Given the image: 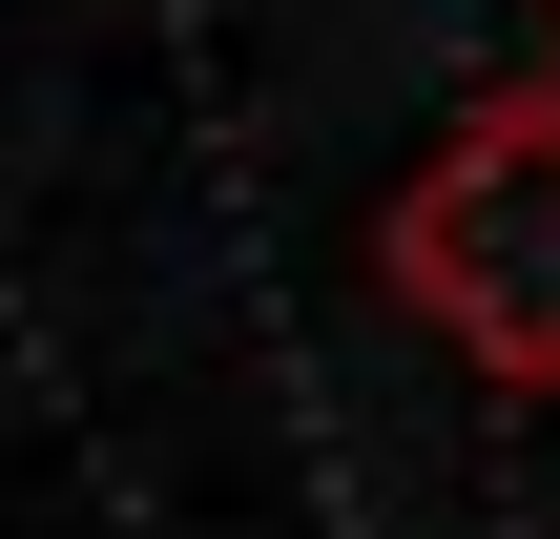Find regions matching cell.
<instances>
[{
  "label": "cell",
  "mask_w": 560,
  "mask_h": 539,
  "mask_svg": "<svg viewBox=\"0 0 560 539\" xmlns=\"http://www.w3.org/2000/svg\"><path fill=\"white\" fill-rule=\"evenodd\" d=\"M395 291L478 353V374H560V83H499L436 166H416V208H395Z\"/></svg>",
  "instance_id": "cell-1"
}]
</instances>
